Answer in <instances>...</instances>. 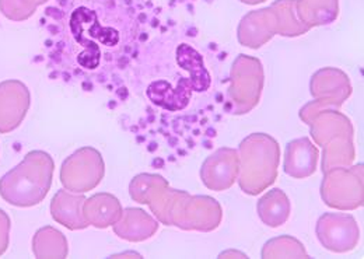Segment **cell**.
I'll list each match as a JSON object with an SVG mask.
<instances>
[{"instance_id":"1","label":"cell","mask_w":364,"mask_h":259,"mask_svg":"<svg viewBox=\"0 0 364 259\" xmlns=\"http://www.w3.org/2000/svg\"><path fill=\"white\" fill-rule=\"evenodd\" d=\"M131 198L149 205L153 215L166 226L182 230L212 231L223 218L222 206L210 196H191L185 191L173 189L157 174H139L129 185Z\"/></svg>"},{"instance_id":"2","label":"cell","mask_w":364,"mask_h":259,"mask_svg":"<svg viewBox=\"0 0 364 259\" xmlns=\"http://www.w3.org/2000/svg\"><path fill=\"white\" fill-rule=\"evenodd\" d=\"M300 118L311 127L314 140L323 146V174L336 167H349L353 163V128L349 118L336 107L314 101L300 110Z\"/></svg>"},{"instance_id":"3","label":"cell","mask_w":364,"mask_h":259,"mask_svg":"<svg viewBox=\"0 0 364 259\" xmlns=\"http://www.w3.org/2000/svg\"><path fill=\"white\" fill-rule=\"evenodd\" d=\"M53 160L41 150L30 152L24 160L0 179V196L17 208H31L46 199L53 176Z\"/></svg>"},{"instance_id":"4","label":"cell","mask_w":364,"mask_h":259,"mask_svg":"<svg viewBox=\"0 0 364 259\" xmlns=\"http://www.w3.org/2000/svg\"><path fill=\"white\" fill-rule=\"evenodd\" d=\"M240 186L248 195H258L271 186L280 159L277 142L265 133H252L245 137L238 149Z\"/></svg>"},{"instance_id":"5","label":"cell","mask_w":364,"mask_h":259,"mask_svg":"<svg viewBox=\"0 0 364 259\" xmlns=\"http://www.w3.org/2000/svg\"><path fill=\"white\" fill-rule=\"evenodd\" d=\"M264 87V68L259 59L238 55L231 69V86L228 100L234 105L232 114L250 112L261 98Z\"/></svg>"},{"instance_id":"6","label":"cell","mask_w":364,"mask_h":259,"mask_svg":"<svg viewBox=\"0 0 364 259\" xmlns=\"http://www.w3.org/2000/svg\"><path fill=\"white\" fill-rule=\"evenodd\" d=\"M323 175L321 196L329 208L353 211L363 206V164L336 167Z\"/></svg>"},{"instance_id":"7","label":"cell","mask_w":364,"mask_h":259,"mask_svg":"<svg viewBox=\"0 0 364 259\" xmlns=\"http://www.w3.org/2000/svg\"><path fill=\"white\" fill-rule=\"evenodd\" d=\"M104 173L101 153L94 147H82L63 162L60 182L70 192L86 194L102 181Z\"/></svg>"},{"instance_id":"8","label":"cell","mask_w":364,"mask_h":259,"mask_svg":"<svg viewBox=\"0 0 364 259\" xmlns=\"http://www.w3.org/2000/svg\"><path fill=\"white\" fill-rule=\"evenodd\" d=\"M319 243L332 253H349L356 248L360 240V230L356 218L345 213H325L317 221Z\"/></svg>"},{"instance_id":"9","label":"cell","mask_w":364,"mask_h":259,"mask_svg":"<svg viewBox=\"0 0 364 259\" xmlns=\"http://www.w3.org/2000/svg\"><path fill=\"white\" fill-rule=\"evenodd\" d=\"M31 94L20 80L0 83V133L17 130L30 108Z\"/></svg>"},{"instance_id":"10","label":"cell","mask_w":364,"mask_h":259,"mask_svg":"<svg viewBox=\"0 0 364 259\" xmlns=\"http://www.w3.org/2000/svg\"><path fill=\"white\" fill-rule=\"evenodd\" d=\"M238 173V152L230 147H222L203 162L200 178L206 188L220 192L226 191L235 182Z\"/></svg>"},{"instance_id":"11","label":"cell","mask_w":364,"mask_h":259,"mask_svg":"<svg viewBox=\"0 0 364 259\" xmlns=\"http://www.w3.org/2000/svg\"><path fill=\"white\" fill-rule=\"evenodd\" d=\"M277 34V20L272 7L254 10L242 17L237 37L244 46L258 49Z\"/></svg>"},{"instance_id":"12","label":"cell","mask_w":364,"mask_h":259,"mask_svg":"<svg viewBox=\"0 0 364 259\" xmlns=\"http://www.w3.org/2000/svg\"><path fill=\"white\" fill-rule=\"evenodd\" d=\"M349 78L339 69L325 68L318 70L311 80V94L316 101L339 108L350 95Z\"/></svg>"},{"instance_id":"13","label":"cell","mask_w":364,"mask_h":259,"mask_svg":"<svg viewBox=\"0 0 364 259\" xmlns=\"http://www.w3.org/2000/svg\"><path fill=\"white\" fill-rule=\"evenodd\" d=\"M318 150L309 137L296 139L287 143L284 153V173L301 179L316 173Z\"/></svg>"},{"instance_id":"14","label":"cell","mask_w":364,"mask_h":259,"mask_svg":"<svg viewBox=\"0 0 364 259\" xmlns=\"http://www.w3.org/2000/svg\"><path fill=\"white\" fill-rule=\"evenodd\" d=\"M85 201L86 196L83 195H76L75 192L70 194L66 189L58 191L50 204V213L53 220L73 231L89 227V223L83 216Z\"/></svg>"},{"instance_id":"15","label":"cell","mask_w":364,"mask_h":259,"mask_svg":"<svg viewBox=\"0 0 364 259\" xmlns=\"http://www.w3.org/2000/svg\"><path fill=\"white\" fill-rule=\"evenodd\" d=\"M159 230V221L141 209L127 208L118 223L114 224L115 234L127 241L140 243L154 236Z\"/></svg>"},{"instance_id":"16","label":"cell","mask_w":364,"mask_h":259,"mask_svg":"<svg viewBox=\"0 0 364 259\" xmlns=\"http://www.w3.org/2000/svg\"><path fill=\"white\" fill-rule=\"evenodd\" d=\"M122 206L118 198L111 194H95L83 204V216L89 226L97 228H107L119 221L122 216Z\"/></svg>"},{"instance_id":"17","label":"cell","mask_w":364,"mask_h":259,"mask_svg":"<svg viewBox=\"0 0 364 259\" xmlns=\"http://www.w3.org/2000/svg\"><path fill=\"white\" fill-rule=\"evenodd\" d=\"M257 212L264 224L276 228L289 220L291 204L282 189L274 188L258 201Z\"/></svg>"},{"instance_id":"18","label":"cell","mask_w":364,"mask_h":259,"mask_svg":"<svg viewBox=\"0 0 364 259\" xmlns=\"http://www.w3.org/2000/svg\"><path fill=\"white\" fill-rule=\"evenodd\" d=\"M297 14L309 27L329 24L339 14L338 0H297Z\"/></svg>"},{"instance_id":"19","label":"cell","mask_w":364,"mask_h":259,"mask_svg":"<svg viewBox=\"0 0 364 259\" xmlns=\"http://www.w3.org/2000/svg\"><path fill=\"white\" fill-rule=\"evenodd\" d=\"M33 253L37 258H66L69 244L59 230L46 226L36 233L33 238Z\"/></svg>"},{"instance_id":"20","label":"cell","mask_w":364,"mask_h":259,"mask_svg":"<svg viewBox=\"0 0 364 259\" xmlns=\"http://www.w3.org/2000/svg\"><path fill=\"white\" fill-rule=\"evenodd\" d=\"M271 7L277 20V34L283 37H299L311 30L297 14V0H276Z\"/></svg>"},{"instance_id":"21","label":"cell","mask_w":364,"mask_h":259,"mask_svg":"<svg viewBox=\"0 0 364 259\" xmlns=\"http://www.w3.org/2000/svg\"><path fill=\"white\" fill-rule=\"evenodd\" d=\"M177 60L181 65L182 69L191 73L189 86L195 91H205L210 86V76L203 66V60L200 55L189 48L186 43H182L177 51Z\"/></svg>"},{"instance_id":"22","label":"cell","mask_w":364,"mask_h":259,"mask_svg":"<svg viewBox=\"0 0 364 259\" xmlns=\"http://www.w3.org/2000/svg\"><path fill=\"white\" fill-rule=\"evenodd\" d=\"M310 258L309 254L306 253L304 245L290 237V236H283L273 238L268 241L264 245L262 250V258Z\"/></svg>"},{"instance_id":"23","label":"cell","mask_w":364,"mask_h":259,"mask_svg":"<svg viewBox=\"0 0 364 259\" xmlns=\"http://www.w3.org/2000/svg\"><path fill=\"white\" fill-rule=\"evenodd\" d=\"M48 0H0L1 14L13 21L28 20L38 6L46 4Z\"/></svg>"},{"instance_id":"24","label":"cell","mask_w":364,"mask_h":259,"mask_svg":"<svg viewBox=\"0 0 364 259\" xmlns=\"http://www.w3.org/2000/svg\"><path fill=\"white\" fill-rule=\"evenodd\" d=\"M10 227H11L10 217L6 215L4 211L0 209V257L6 253V250L9 247Z\"/></svg>"},{"instance_id":"25","label":"cell","mask_w":364,"mask_h":259,"mask_svg":"<svg viewBox=\"0 0 364 259\" xmlns=\"http://www.w3.org/2000/svg\"><path fill=\"white\" fill-rule=\"evenodd\" d=\"M241 3H245V4H251V6H254V4H258V3H264V1H267V0H240Z\"/></svg>"}]
</instances>
